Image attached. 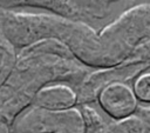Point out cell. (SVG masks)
<instances>
[{
	"label": "cell",
	"mask_w": 150,
	"mask_h": 133,
	"mask_svg": "<svg viewBox=\"0 0 150 133\" xmlns=\"http://www.w3.org/2000/svg\"><path fill=\"white\" fill-rule=\"evenodd\" d=\"M0 32L13 48H25L43 40H57L88 67H103L98 33L82 20L62 15L0 11Z\"/></svg>",
	"instance_id": "7a4b0ae2"
},
{
	"label": "cell",
	"mask_w": 150,
	"mask_h": 133,
	"mask_svg": "<svg viewBox=\"0 0 150 133\" xmlns=\"http://www.w3.org/2000/svg\"><path fill=\"white\" fill-rule=\"evenodd\" d=\"M0 133H12L11 125L5 124V122H0Z\"/></svg>",
	"instance_id": "8fae6325"
},
{
	"label": "cell",
	"mask_w": 150,
	"mask_h": 133,
	"mask_svg": "<svg viewBox=\"0 0 150 133\" xmlns=\"http://www.w3.org/2000/svg\"><path fill=\"white\" fill-rule=\"evenodd\" d=\"M136 113L138 115H141L150 125V105L149 106H141V107H138Z\"/></svg>",
	"instance_id": "30bf717a"
},
{
	"label": "cell",
	"mask_w": 150,
	"mask_h": 133,
	"mask_svg": "<svg viewBox=\"0 0 150 133\" xmlns=\"http://www.w3.org/2000/svg\"><path fill=\"white\" fill-rule=\"evenodd\" d=\"M110 133H150V125L137 113L109 124Z\"/></svg>",
	"instance_id": "52a82bcc"
},
{
	"label": "cell",
	"mask_w": 150,
	"mask_h": 133,
	"mask_svg": "<svg viewBox=\"0 0 150 133\" xmlns=\"http://www.w3.org/2000/svg\"><path fill=\"white\" fill-rule=\"evenodd\" d=\"M87 75V66L57 40H43L21 48L12 71L0 85V122L12 125L32 105L41 87L67 82L76 88Z\"/></svg>",
	"instance_id": "6da1fadb"
},
{
	"label": "cell",
	"mask_w": 150,
	"mask_h": 133,
	"mask_svg": "<svg viewBox=\"0 0 150 133\" xmlns=\"http://www.w3.org/2000/svg\"><path fill=\"white\" fill-rule=\"evenodd\" d=\"M32 105L50 111L69 109L77 105V93L75 87L67 82L48 84L36 92Z\"/></svg>",
	"instance_id": "8992f818"
},
{
	"label": "cell",
	"mask_w": 150,
	"mask_h": 133,
	"mask_svg": "<svg viewBox=\"0 0 150 133\" xmlns=\"http://www.w3.org/2000/svg\"><path fill=\"white\" fill-rule=\"evenodd\" d=\"M150 38V4L138 5L98 33L103 67L127 60L136 48Z\"/></svg>",
	"instance_id": "3957f363"
},
{
	"label": "cell",
	"mask_w": 150,
	"mask_h": 133,
	"mask_svg": "<svg viewBox=\"0 0 150 133\" xmlns=\"http://www.w3.org/2000/svg\"><path fill=\"white\" fill-rule=\"evenodd\" d=\"M132 89L139 102L150 105V72L144 71L138 74L134 79Z\"/></svg>",
	"instance_id": "9c48e42d"
},
{
	"label": "cell",
	"mask_w": 150,
	"mask_h": 133,
	"mask_svg": "<svg viewBox=\"0 0 150 133\" xmlns=\"http://www.w3.org/2000/svg\"><path fill=\"white\" fill-rule=\"evenodd\" d=\"M100 107L114 120H120L136 113L138 100L132 87L127 82H112L104 86L96 100Z\"/></svg>",
	"instance_id": "5b68a950"
},
{
	"label": "cell",
	"mask_w": 150,
	"mask_h": 133,
	"mask_svg": "<svg viewBox=\"0 0 150 133\" xmlns=\"http://www.w3.org/2000/svg\"><path fill=\"white\" fill-rule=\"evenodd\" d=\"M12 133H86L79 107L50 111L30 105L11 125Z\"/></svg>",
	"instance_id": "277c9868"
},
{
	"label": "cell",
	"mask_w": 150,
	"mask_h": 133,
	"mask_svg": "<svg viewBox=\"0 0 150 133\" xmlns=\"http://www.w3.org/2000/svg\"><path fill=\"white\" fill-rule=\"evenodd\" d=\"M79 108L81 111V114H82V118L84 121L86 133H95L97 129H100L107 125V122L102 118V115L94 107H91L90 104L79 105Z\"/></svg>",
	"instance_id": "ba28073f"
},
{
	"label": "cell",
	"mask_w": 150,
	"mask_h": 133,
	"mask_svg": "<svg viewBox=\"0 0 150 133\" xmlns=\"http://www.w3.org/2000/svg\"><path fill=\"white\" fill-rule=\"evenodd\" d=\"M95 133H110V131H109V124H107V125H105V126H103L102 128L97 129Z\"/></svg>",
	"instance_id": "7c38bea8"
}]
</instances>
